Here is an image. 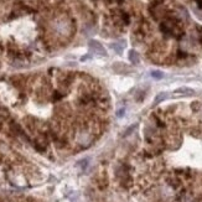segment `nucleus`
<instances>
[{"mask_svg":"<svg viewBox=\"0 0 202 202\" xmlns=\"http://www.w3.org/2000/svg\"><path fill=\"white\" fill-rule=\"evenodd\" d=\"M88 46H89V50L93 53H96V55H99V56H105V55H107V52H105L104 47L102 46V44L96 41V40H90Z\"/></svg>","mask_w":202,"mask_h":202,"instance_id":"f257e3e1","label":"nucleus"},{"mask_svg":"<svg viewBox=\"0 0 202 202\" xmlns=\"http://www.w3.org/2000/svg\"><path fill=\"white\" fill-rule=\"evenodd\" d=\"M55 30L62 35H66L71 31V25L66 20H58V21L55 23Z\"/></svg>","mask_w":202,"mask_h":202,"instance_id":"f03ea898","label":"nucleus"},{"mask_svg":"<svg viewBox=\"0 0 202 202\" xmlns=\"http://www.w3.org/2000/svg\"><path fill=\"white\" fill-rule=\"evenodd\" d=\"M124 46H125V41L124 40H119V41H115L113 44H111V48L113 51H115L118 55H120L124 50Z\"/></svg>","mask_w":202,"mask_h":202,"instance_id":"7ed1b4c3","label":"nucleus"},{"mask_svg":"<svg viewBox=\"0 0 202 202\" xmlns=\"http://www.w3.org/2000/svg\"><path fill=\"white\" fill-rule=\"evenodd\" d=\"M174 93L182 94V96H193L195 94V90L192 88H189V87H180V88L175 89Z\"/></svg>","mask_w":202,"mask_h":202,"instance_id":"20e7f679","label":"nucleus"},{"mask_svg":"<svg viewBox=\"0 0 202 202\" xmlns=\"http://www.w3.org/2000/svg\"><path fill=\"white\" fill-rule=\"evenodd\" d=\"M129 60H130V62H132L133 65H138V63H139V61H140L138 52H135L134 50L129 51Z\"/></svg>","mask_w":202,"mask_h":202,"instance_id":"39448f33","label":"nucleus"},{"mask_svg":"<svg viewBox=\"0 0 202 202\" xmlns=\"http://www.w3.org/2000/svg\"><path fill=\"white\" fill-rule=\"evenodd\" d=\"M166 98H168V93H164V92H161V93H159V94L155 97L154 104H159V103H161L162 101H165Z\"/></svg>","mask_w":202,"mask_h":202,"instance_id":"423d86ee","label":"nucleus"},{"mask_svg":"<svg viewBox=\"0 0 202 202\" xmlns=\"http://www.w3.org/2000/svg\"><path fill=\"white\" fill-rule=\"evenodd\" d=\"M150 75L154 80H162L164 78V73L161 71H151Z\"/></svg>","mask_w":202,"mask_h":202,"instance_id":"0eeeda50","label":"nucleus"}]
</instances>
